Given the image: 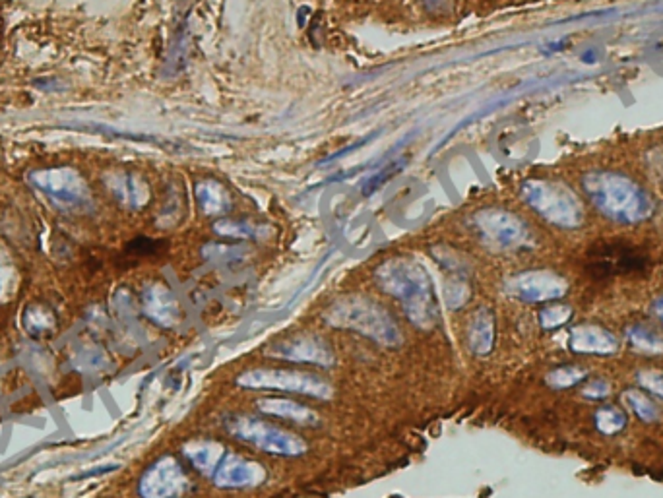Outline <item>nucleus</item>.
I'll return each instance as SVG.
<instances>
[{
	"label": "nucleus",
	"instance_id": "16",
	"mask_svg": "<svg viewBox=\"0 0 663 498\" xmlns=\"http://www.w3.org/2000/svg\"><path fill=\"white\" fill-rule=\"evenodd\" d=\"M195 196L202 213L210 217L225 215L233 206L232 195L227 193V188L220 181H213V178L198 181L195 186Z\"/></svg>",
	"mask_w": 663,
	"mask_h": 498
},
{
	"label": "nucleus",
	"instance_id": "34",
	"mask_svg": "<svg viewBox=\"0 0 663 498\" xmlns=\"http://www.w3.org/2000/svg\"><path fill=\"white\" fill-rule=\"evenodd\" d=\"M427 3L429 5H437V3H440V0H427Z\"/></svg>",
	"mask_w": 663,
	"mask_h": 498
},
{
	"label": "nucleus",
	"instance_id": "26",
	"mask_svg": "<svg viewBox=\"0 0 663 498\" xmlns=\"http://www.w3.org/2000/svg\"><path fill=\"white\" fill-rule=\"evenodd\" d=\"M572 316V309L567 304H549L540 312V324L543 330H557L567 324Z\"/></svg>",
	"mask_w": 663,
	"mask_h": 498
},
{
	"label": "nucleus",
	"instance_id": "31",
	"mask_svg": "<svg viewBox=\"0 0 663 498\" xmlns=\"http://www.w3.org/2000/svg\"><path fill=\"white\" fill-rule=\"evenodd\" d=\"M156 250H158V242L144 239V237L132 240L129 245V249H126V252L136 254V257H144V254H154Z\"/></svg>",
	"mask_w": 663,
	"mask_h": 498
},
{
	"label": "nucleus",
	"instance_id": "30",
	"mask_svg": "<svg viewBox=\"0 0 663 498\" xmlns=\"http://www.w3.org/2000/svg\"><path fill=\"white\" fill-rule=\"evenodd\" d=\"M609 394H611V385L605 378L590 380L588 385H584L582 388V395L588 400H605Z\"/></svg>",
	"mask_w": 663,
	"mask_h": 498
},
{
	"label": "nucleus",
	"instance_id": "13",
	"mask_svg": "<svg viewBox=\"0 0 663 498\" xmlns=\"http://www.w3.org/2000/svg\"><path fill=\"white\" fill-rule=\"evenodd\" d=\"M111 196L126 210H142L150 202V186L142 177L132 171H111L104 177Z\"/></svg>",
	"mask_w": 663,
	"mask_h": 498
},
{
	"label": "nucleus",
	"instance_id": "1",
	"mask_svg": "<svg viewBox=\"0 0 663 498\" xmlns=\"http://www.w3.org/2000/svg\"><path fill=\"white\" fill-rule=\"evenodd\" d=\"M375 277L382 291L400 301L405 318L415 328L427 331L439 324L435 287L417 260L405 257L390 258L377 267Z\"/></svg>",
	"mask_w": 663,
	"mask_h": 498
},
{
	"label": "nucleus",
	"instance_id": "32",
	"mask_svg": "<svg viewBox=\"0 0 663 498\" xmlns=\"http://www.w3.org/2000/svg\"><path fill=\"white\" fill-rule=\"evenodd\" d=\"M37 87H41L43 92H57L59 89V80L57 78H43L35 82Z\"/></svg>",
	"mask_w": 663,
	"mask_h": 498
},
{
	"label": "nucleus",
	"instance_id": "8",
	"mask_svg": "<svg viewBox=\"0 0 663 498\" xmlns=\"http://www.w3.org/2000/svg\"><path fill=\"white\" fill-rule=\"evenodd\" d=\"M266 353L270 357H276V359H284L291 363H309L322 368L332 367L336 361L330 343L321 336L311 334H297L286 340H279L272 343Z\"/></svg>",
	"mask_w": 663,
	"mask_h": 498
},
{
	"label": "nucleus",
	"instance_id": "21",
	"mask_svg": "<svg viewBox=\"0 0 663 498\" xmlns=\"http://www.w3.org/2000/svg\"><path fill=\"white\" fill-rule=\"evenodd\" d=\"M622 402L629 410L644 423H656L659 419V407L639 390H627L622 394Z\"/></svg>",
	"mask_w": 663,
	"mask_h": 498
},
{
	"label": "nucleus",
	"instance_id": "5",
	"mask_svg": "<svg viewBox=\"0 0 663 498\" xmlns=\"http://www.w3.org/2000/svg\"><path fill=\"white\" fill-rule=\"evenodd\" d=\"M237 385L250 390H282L314 400L328 402L334 398V386L322 376L291 368H250L237 376Z\"/></svg>",
	"mask_w": 663,
	"mask_h": 498
},
{
	"label": "nucleus",
	"instance_id": "7",
	"mask_svg": "<svg viewBox=\"0 0 663 498\" xmlns=\"http://www.w3.org/2000/svg\"><path fill=\"white\" fill-rule=\"evenodd\" d=\"M190 487L181 464L173 456H163L140 477L138 493L142 498H181Z\"/></svg>",
	"mask_w": 663,
	"mask_h": 498
},
{
	"label": "nucleus",
	"instance_id": "23",
	"mask_svg": "<svg viewBox=\"0 0 663 498\" xmlns=\"http://www.w3.org/2000/svg\"><path fill=\"white\" fill-rule=\"evenodd\" d=\"M586 370L580 367H559L545 376V382L555 390H567L586 380Z\"/></svg>",
	"mask_w": 663,
	"mask_h": 498
},
{
	"label": "nucleus",
	"instance_id": "11",
	"mask_svg": "<svg viewBox=\"0 0 663 498\" xmlns=\"http://www.w3.org/2000/svg\"><path fill=\"white\" fill-rule=\"evenodd\" d=\"M567 285L563 279L545 272L520 274L508 282V293L524 303H543L565 295Z\"/></svg>",
	"mask_w": 663,
	"mask_h": 498
},
{
	"label": "nucleus",
	"instance_id": "19",
	"mask_svg": "<svg viewBox=\"0 0 663 498\" xmlns=\"http://www.w3.org/2000/svg\"><path fill=\"white\" fill-rule=\"evenodd\" d=\"M629 346L636 351L646 355H661L663 353V336L648 324H632L624 330Z\"/></svg>",
	"mask_w": 663,
	"mask_h": 498
},
{
	"label": "nucleus",
	"instance_id": "4",
	"mask_svg": "<svg viewBox=\"0 0 663 498\" xmlns=\"http://www.w3.org/2000/svg\"><path fill=\"white\" fill-rule=\"evenodd\" d=\"M225 429L232 437L243 440L266 454L295 457L307 454L309 450L307 442H304L299 434L274 427L252 415L243 413L229 415L225 419Z\"/></svg>",
	"mask_w": 663,
	"mask_h": 498
},
{
	"label": "nucleus",
	"instance_id": "6",
	"mask_svg": "<svg viewBox=\"0 0 663 498\" xmlns=\"http://www.w3.org/2000/svg\"><path fill=\"white\" fill-rule=\"evenodd\" d=\"M648 254L622 240L597 242L595 247L586 252V272L597 279L640 274L648 270Z\"/></svg>",
	"mask_w": 663,
	"mask_h": 498
},
{
	"label": "nucleus",
	"instance_id": "12",
	"mask_svg": "<svg viewBox=\"0 0 663 498\" xmlns=\"http://www.w3.org/2000/svg\"><path fill=\"white\" fill-rule=\"evenodd\" d=\"M142 306L150 321L161 328H175L183 318L181 304H178L173 291L159 282L144 287Z\"/></svg>",
	"mask_w": 663,
	"mask_h": 498
},
{
	"label": "nucleus",
	"instance_id": "9",
	"mask_svg": "<svg viewBox=\"0 0 663 498\" xmlns=\"http://www.w3.org/2000/svg\"><path fill=\"white\" fill-rule=\"evenodd\" d=\"M474 227L481 240L495 249H514L524 240V227L510 213L483 210L474 215Z\"/></svg>",
	"mask_w": 663,
	"mask_h": 498
},
{
	"label": "nucleus",
	"instance_id": "15",
	"mask_svg": "<svg viewBox=\"0 0 663 498\" xmlns=\"http://www.w3.org/2000/svg\"><path fill=\"white\" fill-rule=\"evenodd\" d=\"M257 407L266 415L293 421V423L303 425V427H314V425L321 423V417H318L316 412H313L311 407L301 405V403L293 402V400L262 398V400L257 402Z\"/></svg>",
	"mask_w": 663,
	"mask_h": 498
},
{
	"label": "nucleus",
	"instance_id": "20",
	"mask_svg": "<svg viewBox=\"0 0 663 498\" xmlns=\"http://www.w3.org/2000/svg\"><path fill=\"white\" fill-rule=\"evenodd\" d=\"M213 231L222 235V237H229V239H250V240H260L264 239L268 233H270V227L260 225V223H252V222H245V220H220L218 223L213 225Z\"/></svg>",
	"mask_w": 663,
	"mask_h": 498
},
{
	"label": "nucleus",
	"instance_id": "22",
	"mask_svg": "<svg viewBox=\"0 0 663 498\" xmlns=\"http://www.w3.org/2000/svg\"><path fill=\"white\" fill-rule=\"evenodd\" d=\"M595 427L607 437H613V434L627 427V415L615 405H604L595 412Z\"/></svg>",
	"mask_w": 663,
	"mask_h": 498
},
{
	"label": "nucleus",
	"instance_id": "29",
	"mask_svg": "<svg viewBox=\"0 0 663 498\" xmlns=\"http://www.w3.org/2000/svg\"><path fill=\"white\" fill-rule=\"evenodd\" d=\"M12 284H14V267L8 262L6 254L0 250V301L12 291Z\"/></svg>",
	"mask_w": 663,
	"mask_h": 498
},
{
	"label": "nucleus",
	"instance_id": "25",
	"mask_svg": "<svg viewBox=\"0 0 663 498\" xmlns=\"http://www.w3.org/2000/svg\"><path fill=\"white\" fill-rule=\"evenodd\" d=\"M53 324L55 316L43 304H33L32 309H28V312H25V328H28L32 334H43V331L53 328Z\"/></svg>",
	"mask_w": 663,
	"mask_h": 498
},
{
	"label": "nucleus",
	"instance_id": "33",
	"mask_svg": "<svg viewBox=\"0 0 663 498\" xmlns=\"http://www.w3.org/2000/svg\"><path fill=\"white\" fill-rule=\"evenodd\" d=\"M652 309H654V314L659 318V322L663 324V297H659V299H656V301H654V306H652Z\"/></svg>",
	"mask_w": 663,
	"mask_h": 498
},
{
	"label": "nucleus",
	"instance_id": "18",
	"mask_svg": "<svg viewBox=\"0 0 663 498\" xmlns=\"http://www.w3.org/2000/svg\"><path fill=\"white\" fill-rule=\"evenodd\" d=\"M495 316L489 309H477L471 316L469 328H468V341L469 349L479 357H486L495 348Z\"/></svg>",
	"mask_w": 663,
	"mask_h": 498
},
{
	"label": "nucleus",
	"instance_id": "28",
	"mask_svg": "<svg viewBox=\"0 0 663 498\" xmlns=\"http://www.w3.org/2000/svg\"><path fill=\"white\" fill-rule=\"evenodd\" d=\"M636 378H639V385L642 388H646L649 394H654L658 395V398L663 400V370L646 368V370H640V373L636 375Z\"/></svg>",
	"mask_w": 663,
	"mask_h": 498
},
{
	"label": "nucleus",
	"instance_id": "14",
	"mask_svg": "<svg viewBox=\"0 0 663 498\" xmlns=\"http://www.w3.org/2000/svg\"><path fill=\"white\" fill-rule=\"evenodd\" d=\"M568 348L582 355H613L619 351V340L604 326L580 324L570 330Z\"/></svg>",
	"mask_w": 663,
	"mask_h": 498
},
{
	"label": "nucleus",
	"instance_id": "24",
	"mask_svg": "<svg viewBox=\"0 0 663 498\" xmlns=\"http://www.w3.org/2000/svg\"><path fill=\"white\" fill-rule=\"evenodd\" d=\"M469 295H471V291H469V285L466 282L464 274L454 272L449 282H446V287H444L446 304H449L450 309H460V306H464L468 303Z\"/></svg>",
	"mask_w": 663,
	"mask_h": 498
},
{
	"label": "nucleus",
	"instance_id": "27",
	"mask_svg": "<svg viewBox=\"0 0 663 498\" xmlns=\"http://www.w3.org/2000/svg\"><path fill=\"white\" fill-rule=\"evenodd\" d=\"M404 169V159H398V161H392V163H388L386 165V168H382L380 169V173H377L375 177H371V178H368V181L363 185V195H373V193H377V190L382 186V185H386L388 181H390V178L392 177H396L400 171Z\"/></svg>",
	"mask_w": 663,
	"mask_h": 498
},
{
	"label": "nucleus",
	"instance_id": "17",
	"mask_svg": "<svg viewBox=\"0 0 663 498\" xmlns=\"http://www.w3.org/2000/svg\"><path fill=\"white\" fill-rule=\"evenodd\" d=\"M183 450L188 462L206 477H213L215 469H218L227 452L225 446L215 440H190L188 444H185Z\"/></svg>",
	"mask_w": 663,
	"mask_h": 498
},
{
	"label": "nucleus",
	"instance_id": "3",
	"mask_svg": "<svg viewBox=\"0 0 663 498\" xmlns=\"http://www.w3.org/2000/svg\"><path fill=\"white\" fill-rule=\"evenodd\" d=\"M30 185L45 200L65 213H87L94 208L92 190L82 175L70 168L37 169L28 175Z\"/></svg>",
	"mask_w": 663,
	"mask_h": 498
},
{
	"label": "nucleus",
	"instance_id": "2",
	"mask_svg": "<svg viewBox=\"0 0 663 498\" xmlns=\"http://www.w3.org/2000/svg\"><path fill=\"white\" fill-rule=\"evenodd\" d=\"M324 322L332 328L355 331L385 348H400L404 343L396 321L385 306L368 297L350 295L338 299L324 311Z\"/></svg>",
	"mask_w": 663,
	"mask_h": 498
},
{
	"label": "nucleus",
	"instance_id": "10",
	"mask_svg": "<svg viewBox=\"0 0 663 498\" xmlns=\"http://www.w3.org/2000/svg\"><path fill=\"white\" fill-rule=\"evenodd\" d=\"M212 481L218 489H250L266 481V469L252 459L225 452Z\"/></svg>",
	"mask_w": 663,
	"mask_h": 498
}]
</instances>
